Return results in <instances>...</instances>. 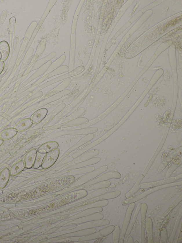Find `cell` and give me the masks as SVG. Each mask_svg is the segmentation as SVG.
Masks as SVG:
<instances>
[{"label": "cell", "mask_w": 182, "mask_h": 243, "mask_svg": "<svg viewBox=\"0 0 182 243\" xmlns=\"http://www.w3.org/2000/svg\"><path fill=\"white\" fill-rule=\"evenodd\" d=\"M180 162L174 164L171 166L170 168L169 169L168 171L167 174L166 175V178H170V176L173 172L178 168L180 165Z\"/></svg>", "instance_id": "obj_31"}, {"label": "cell", "mask_w": 182, "mask_h": 243, "mask_svg": "<svg viewBox=\"0 0 182 243\" xmlns=\"http://www.w3.org/2000/svg\"><path fill=\"white\" fill-rule=\"evenodd\" d=\"M33 123L30 118H26L20 121L15 126L17 131L21 132L27 130L32 125Z\"/></svg>", "instance_id": "obj_13"}, {"label": "cell", "mask_w": 182, "mask_h": 243, "mask_svg": "<svg viewBox=\"0 0 182 243\" xmlns=\"http://www.w3.org/2000/svg\"><path fill=\"white\" fill-rule=\"evenodd\" d=\"M182 200V194L180 195L178 197V198L176 199L174 202L171 205V206L169 207V208L166 210L165 212L162 215V217H161L160 219V221L161 222L164 220V219L168 215L172 212V210H173L178 205L179 203Z\"/></svg>", "instance_id": "obj_22"}, {"label": "cell", "mask_w": 182, "mask_h": 243, "mask_svg": "<svg viewBox=\"0 0 182 243\" xmlns=\"http://www.w3.org/2000/svg\"><path fill=\"white\" fill-rule=\"evenodd\" d=\"M76 33H72L70 39V60L69 63V72L74 70L75 53H76Z\"/></svg>", "instance_id": "obj_5"}, {"label": "cell", "mask_w": 182, "mask_h": 243, "mask_svg": "<svg viewBox=\"0 0 182 243\" xmlns=\"http://www.w3.org/2000/svg\"><path fill=\"white\" fill-rule=\"evenodd\" d=\"M59 144L56 142H49L41 145L38 148L37 151L41 153L46 154L51 151L57 149Z\"/></svg>", "instance_id": "obj_11"}, {"label": "cell", "mask_w": 182, "mask_h": 243, "mask_svg": "<svg viewBox=\"0 0 182 243\" xmlns=\"http://www.w3.org/2000/svg\"><path fill=\"white\" fill-rule=\"evenodd\" d=\"M84 69L85 68L83 66H79V67L76 68V69H74V70L71 71V72H68V73L56 77V78L51 80V81L47 82L44 84L42 85V88L46 87H47L50 86V85L54 84V83H57L58 82L70 78V77L76 76L79 75V74L84 72Z\"/></svg>", "instance_id": "obj_2"}, {"label": "cell", "mask_w": 182, "mask_h": 243, "mask_svg": "<svg viewBox=\"0 0 182 243\" xmlns=\"http://www.w3.org/2000/svg\"><path fill=\"white\" fill-rule=\"evenodd\" d=\"M57 1V0H51V1H49L48 5L47 6L46 9L44 12L43 15L42 16V18L41 19L40 22H39V25H38V26L37 28V31H38L40 29L41 26H42V24L43 23L45 19H46L48 14H49L51 9H52V8L54 6L55 4L56 3Z\"/></svg>", "instance_id": "obj_21"}, {"label": "cell", "mask_w": 182, "mask_h": 243, "mask_svg": "<svg viewBox=\"0 0 182 243\" xmlns=\"http://www.w3.org/2000/svg\"><path fill=\"white\" fill-rule=\"evenodd\" d=\"M182 217V208L180 209L179 212L177 217L176 221L174 226L172 230V235H171L170 239L168 243H172L173 242L174 239L175 237L176 231L178 228L180 220H181Z\"/></svg>", "instance_id": "obj_24"}, {"label": "cell", "mask_w": 182, "mask_h": 243, "mask_svg": "<svg viewBox=\"0 0 182 243\" xmlns=\"http://www.w3.org/2000/svg\"><path fill=\"white\" fill-rule=\"evenodd\" d=\"M168 240V233L166 228H161L160 237V242L161 243H167Z\"/></svg>", "instance_id": "obj_30"}, {"label": "cell", "mask_w": 182, "mask_h": 243, "mask_svg": "<svg viewBox=\"0 0 182 243\" xmlns=\"http://www.w3.org/2000/svg\"><path fill=\"white\" fill-rule=\"evenodd\" d=\"M71 79L70 78L66 79L65 81L62 82V83L54 88L52 90L46 94L44 96L43 98H47L51 97V96L54 95L55 94L62 91L63 90L65 89L69 86V85L71 83Z\"/></svg>", "instance_id": "obj_8"}, {"label": "cell", "mask_w": 182, "mask_h": 243, "mask_svg": "<svg viewBox=\"0 0 182 243\" xmlns=\"http://www.w3.org/2000/svg\"><path fill=\"white\" fill-rule=\"evenodd\" d=\"M84 0H81V1H80L79 4H78V7L77 8L76 10L75 11L72 24V33H76L78 17H79L83 5L84 3Z\"/></svg>", "instance_id": "obj_16"}, {"label": "cell", "mask_w": 182, "mask_h": 243, "mask_svg": "<svg viewBox=\"0 0 182 243\" xmlns=\"http://www.w3.org/2000/svg\"><path fill=\"white\" fill-rule=\"evenodd\" d=\"M25 167V163L23 160L19 161L12 165L11 168L10 170V175L12 176H17L23 171Z\"/></svg>", "instance_id": "obj_18"}, {"label": "cell", "mask_w": 182, "mask_h": 243, "mask_svg": "<svg viewBox=\"0 0 182 243\" xmlns=\"http://www.w3.org/2000/svg\"><path fill=\"white\" fill-rule=\"evenodd\" d=\"M46 154L41 153L38 152L37 153L35 160L33 166L34 169H37L41 166Z\"/></svg>", "instance_id": "obj_26"}, {"label": "cell", "mask_w": 182, "mask_h": 243, "mask_svg": "<svg viewBox=\"0 0 182 243\" xmlns=\"http://www.w3.org/2000/svg\"><path fill=\"white\" fill-rule=\"evenodd\" d=\"M4 67V64L3 61L0 60V74L2 72Z\"/></svg>", "instance_id": "obj_32"}, {"label": "cell", "mask_w": 182, "mask_h": 243, "mask_svg": "<svg viewBox=\"0 0 182 243\" xmlns=\"http://www.w3.org/2000/svg\"><path fill=\"white\" fill-rule=\"evenodd\" d=\"M148 209L146 203H143L141 205L140 211L141 216V243H145V228L146 216Z\"/></svg>", "instance_id": "obj_6"}, {"label": "cell", "mask_w": 182, "mask_h": 243, "mask_svg": "<svg viewBox=\"0 0 182 243\" xmlns=\"http://www.w3.org/2000/svg\"><path fill=\"white\" fill-rule=\"evenodd\" d=\"M4 143L3 140L1 139L0 138V146H1V145L3 144V143Z\"/></svg>", "instance_id": "obj_35"}, {"label": "cell", "mask_w": 182, "mask_h": 243, "mask_svg": "<svg viewBox=\"0 0 182 243\" xmlns=\"http://www.w3.org/2000/svg\"><path fill=\"white\" fill-rule=\"evenodd\" d=\"M134 242H133V238L131 237H128V240H127V243H133Z\"/></svg>", "instance_id": "obj_33"}, {"label": "cell", "mask_w": 182, "mask_h": 243, "mask_svg": "<svg viewBox=\"0 0 182 243\" xmlns=\"http://www.w3.org/2000/svg\"><path fill=\"white\" fill-rule=\"evenodd\" d=\"M182 181H179L177 182H174L171 183L163 185L158 186L155 187H152V188L143 192L142 193L135 196H131L129 198H126L124 200L123 202L125 204L128 205L132 203H135L139 200L145 198L150 194L154 192L161 189L166 188L170 187L175 186L181 185Z\"/></svg>", "instance_id": "obj_1"}, {"label": "cell", "mask_w": 182, "mask_h": 243, "mask_svg": "<svg viewBox=\"0 0 182 243\" xmlns=\"http://www.w3.org/2000/svg\"><path fill=\"white\" fill-rule=\"evenodd\" d=\"M59 154V149H56L46 154L41 167L43 169H46L52 166L57 160Z\"/></svg>", "instance_id": "obj_4"}, {"label": "cell", "mask_w": 182, "mask_h": 243, "mask_svg": "<svg viewBox=\"0 0 182 243\" xmlns=\"http://www.w3.org/2000/svg\"><path fill=\"white\" fill-rule=\"evenodd\" d=\"M46 41L45 39H42L41 42L39 44L38 47H37L36 55L37 57L39 58L41 55L44 51L46 47Z\"/></svg>", "instance_id": "obj_28"}, {"label": "cell", "mask_w": 182, "mask_h": 243, "mask_svg": "<svg viewBox=\"0 0 182 243\" xmlns=\"http://www.w3.org/2000/svg\"><path fill=\"white\" fill-rule=\"evenodd\" d=\"M66 59V56L65 55H63L61 56L59 59L56 60L53 63H52L51 65L48 67V70L45 72V75L43 76L47 75L53 71L55 70L58 67H60L63 63L65 62Z\"/></svg>", "instance_id": "obj_19"}, {"label": "cell", "mask_w": 182, "mask_h": 243, "mask_svg": "<svg viewBox=\"0 0 182 243\" xmlns=\"http://www.w3.org/2000/svg\"><path fill=\"white\" fill-rule=\"evenodd\" d=\"M56 52H53L52 53H50L48 56H46L45 57L40 59L37 62V64H38V66L37 67H40V66H42L44 65L48 61L51 60L54 58L55 57H56Z\"/></svg>", "instance_id": "obj_27"}, {"label": "cell", "mask_w": 182, "mask_h": 243, "mask_svg": "<svg viewBox=\"0 0 182 243\" xmlns=\"http://www.w3.org/2000/svg\"><path fill=\"white\" fill-rule=\"evenodd\" d=\"M113 240L114 243H119L120 240V228L118 226H115L114 231H113Z\"/></svg>", "instance_id": "obj_29"}, {"label": "cell", "mask_w": 182, "mask_h": 243, "mask_svg": "<svg viewBox=\"0 0 182 243\" xmlns=\"http://www.w3.org/2000/svg\"><path fill=\"white\" fill-rule=\"evenodd\" d=\"M48 113V110L45 108L40 109L36 111L32 115L31 120L33 124H36L43 121Z\"/></svg>", "instance_id": "obj_10"}, {"label": "cell", "mask_w": 182, "mask_h": 243, "mask_svg": "<svg viewBox=\"0 0 182 243\" xmlns=\"http://www.w3.org/2000/svg\"><path fill=\"white\" fill-rule=\"evenodd\" d=\"M37 153V150L35 149H31L28 151L25 156V167L28 169H30L33 166Z\"/></svg>", "instance_id": "obj_9"}, {"label": "cell", "mask_w": 182, "mask_h": 243, "mask_svg": "<svg viewBox=\"0 0 182 243\" xmlns=\"http://www.w3.org/2000/svg\"><path fill=\"white\" fill-rule=\"evenodd\" d=\"M135 206L136 205L135 203H130L127 210L119 243H124V240L127 228H128V225H129L132 215L133 211L134 210L135 207Z\"/></svg>", "instance_id": "obj_3"}, {"label": "cell", "mask_w": 182, "mask_h": 243, "mask_svg": "<svg viewBox=\"0 0 182 243\" xmlns=\"http://www.w3.org/2000/svg\"><path fill=\"white\" fill-rule=\"evenodd\" d=\"M144 176L142 174L141 175V176H139V179H138L137 181H136V184L134 185V187H133L132 188V189L129 192H128V193H127L125 195V198H129V197H130L132 196L133 195H134V194H135L136 192L139 190V189L140 188V187H139L140 183L141 181H142V179H143Z\"/></svg>", "instance_id": "obj_23"}, {"label": "cell", "mask_w": 182, "mask_h": 243, "mask_svg": "<svg viewBox=\"0 0 182 243\" xmlns=\"http://www.w3.org/2000/svg\"><path fill=\"white\" fill-rule=\"evenodd\" d=\"M176 181V180L175 177H172L167 178L163 180L154 181V182L144 183L140 184L139 187L140 188L142 189L158 187V186L162 185H163L171 183L174 182Z\"/></svg>", "instance_id": "obj_7"}, {"label": "cell", "mask_w": 182, "mask_h": 243, "mask_svg": "<svg viewBox=\"0 0 182 243\" xmlns=\"http://www.w3.org/2000/svg\"><path fill=\"white\" fill-rule=\"evenodd\" d=\"M141 205L140 203H139L137 207H136V209L135 211L134 215L133 216L132 220L130 224H129V225L127 228L126 233H125L124 240V242L127 243V240H128V237H129L130 233H131L132 230L133 226L135 223L136 219L138 217V215L139 214V211H140Z\"/></svg>", "instance_id": "obj_14"}, {"label": "cell", "mask_w": 182, "mask_h": 243, "mask_svg": "<svg viewBox=\"0 0 182 243\" xmlns=\"http://www.w3.org/2000/svg\"><path fill=\"white\" fill-rule=\"evenodd\" d=\"M10 175L8 168H4L1 171L0 173V189H4L7 185Z\"/></svg>", "instance_id": "obj_15"}, {"label": "cell", "mask_w": 182, "mask_h": 243, "mask_svg": "<svg viewBox=\"0 0 182 243\" xmlns=\"http://www.w3.org/2000/svg\"><path fill=\"white\" fill-rule=\"evenodd\" d=\"M18 133L16 129L13 128H10L5 129L0 134V138L3 140H7L14 138Z\"/></svg>", "instance_id": "obj_17"}, {"label": "cell", "mask_w": 182, "mask_h": 243, "mask_svg": "<svg viewBox=\"0 0 182 243\" xmlns=\"http://www.w3.org/2000/svg\"><path fill=\"white\" fill-rule=\"evenodd\" d=\"M10 48L8 44L5 41L0 42V60L4 61L8 57Z\"/></svg>", "instance_id": "obj_12"}, {"label": "cell", "mask_w": 182, "mask_h": 243, "mask_svg": "<svg viewBox=\"0 0 182 243\" xmlns=\"http://www.w3.org/2000/svg\"><path fill=\"white\" fill-rule=\"evenodd\" d=\"M145 227L148 237V243H153V222L152 219L150 218H147L146 219Z\"/></svg>", "instance_id": "obj_20"}, {"label": "cell", "mask_w": 182, "mask_h": 243, "mask_svg": "<svg viewBox=\"0 0 182 243\" xmlns=\"http://www.w3.org/2000/svg\"><path fill=\"white\" fill-rule=\"evenodd\" d=\"M69 72V68L68 66L66 65H63L60 66L55 70L53 71V72H50L48 74L46 80L48 79L51 77L60 74L65 73V72Z\"/></svg>", "instance_id": "obj_25"}, {"label": "cell", "mask_w": 182, "mask_h": 243, "mask_svg": "<svg viewBox=\"0 0 182 243\" xmlns=\"http://www.w3.org/2000/svg\"><path fill=\"white\" fill-rule=\"evenodd\" d=\"M176 179V180H178L180 179H181L182 177V174H181L178 175V176H176L175 177Z\"/></svg>", "instance_id": "obj_34"}, {"label": "cell", "mask_w": 182, "mask_h": 243, "mask_svg": "<svg viewBox=\"0 0 182 243\" xmlns=\"http://www.w3.org/2000/svg\"><path fill=\"white\" fill-rule=\"evenodd\" d=\"M134 243H139V242L137 240H136L135 241Z\"/></svg>", "instance_id": "obj_36"}]
</instances>
